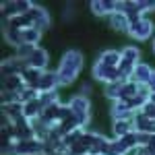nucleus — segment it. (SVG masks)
I'll list each match as a JSON object with an SVG mask.
<instances>
[{
	"mask_svg": "<svg viewBox=\"0 0 155 155\" xmlns=\"http://www.w3.org/2000/svg\"><path fill=\"white\" fill-rule=\"evenodd\" d=\"M83 68V56H81V52H77V50H68L62 60H60V66H58V77H60V85H71L77 77H79V72Z\"/></svg>",
	"mask_w": 155,
	"mask_h": 155,
	"instance_id": "obj_1",
	"label": "nucleus"
},
{
	"mask_svg": "<svg viewBox=\"0 0 155 155\" xmlns=\"http://www.w3.org/2000/svg\"><path fill=\"white\" fill-rule=\"evenodd\" d=\"M68 106H71L72 110V114L79 118V122H81V126H87L89 124V120H91V101H89V97H85V95H74L68 101Z\"/></svg>",
	"mask_w": 155,
	"mask_h": 155,
	"instance_id": "obj_2",
	"label": "nucleus"
},
{
	"mask_svg": "<svg viewBox=\"0 0 155 155\" xmlns=\"http://www.w3.org/2000/svg\"><path fill=\"white\" fill-rule=\"evenodd\" d=\"M35 4L31 0H11V2H2V15L4 19H15V17H21V15H27Z\"/></svg>",
	"mask_w": 155,
	"mask_h": 155,
	"instance_id": "obj_3",
	"label": "nucleus"
},
{
	"mask_svg": "<svg viewBox=\"0 0 155 155\" xmlns=\"http://www.w3.org/2000/svg\"><path fill=\"white\" fill-rule=\"evenodd\" d=\"M12 155H44V141L39 139L17 141L12 147Z\"/></svg>",
	"mask_w": 155,
	"mask_h": 155,
	"instance_id": "obj_4",
	"label": "nucleus"
},
{
	"mask_svg": "<svg viewBox=\"0 0 155 155\" xmlns=\"http://www.w3.org/2000/svg\"><path fill=\"white\" fill-rule=\"evenodd\" d=\"M93 79H95V81H99V83H104V85L122 81V79H120L118 68L106 66V64H101V62H95V64H93Z\"/></svg>",
	"mask_w": 155,
	"mask_h": 155,
	"instance_id": "obj_5",
	"label": "nucleus"
},
{
	"mask_svg": "<svg viewBox=\"0 0 155 155\" xmlns=\"http://www.w3.org/2000/svg\"><path fill=\"white\" fill-rule=\"evenodd\" d=\"M126 33L130 37H134V39H149V37L153 35V23L143 17V19H139V21L128 25V31Z\"/></svg>",
	"mask_w": 155,
	"mask_h": 155,
	"instance_id": "obj_6",
	"label": "nucleus"
},
{
	"mask_svg": "<svg viewBox=\"0 0 155 155\" xmlns=\"http://www.w3.org/2000/svg\"><path fill=\"white\" fill-rule=\"evenodd\" d=\"M60 87V77L58 71H44L41 72V79H39V85H37V91L39 93H46V91H56Z\"/></svg>",
	"mask_w": 155,
	"mask_h": 155,
	"instance_id": "obj_7",
	"label": "nucleus"
},
{
	"mask_svg": "<svg viewBox=\"0 0 155 155\" xmlns=\"http://www.w3.org/2000/svg\"><path fill=\"white\" fill-rule=\"evenodd\" d=\"M132 124H134V130H137V132L155 134V118H149V116H145L143 112H137V114H134V118H132Z\"/></svg>",
	"mask_w": 155,
	"mask_h": 155,
	"instance_id": "obj_8",
	"label": "nucleus"
},
{
	"mask_svg": "<svg viewBox=\"0 0 155 155\" xmlns=\"http://www.w3.org/2000/svg\"><path fill=\"white\" fill-rule=\"evenodd\" d=\"M91 12L97 17H112L116 12V0H93L91 4Z\"/></svg>",
	"mask_w": 155,
	"mask_h": 155,
	"instance_id": "obj_9",
	"label": "nucleus"
},
{
	"mask_svg": "<svg viewBox=\"0 0 155 155\" xmlns=\"http://www.w3.org/2000/svg\"><path fill=\"white\" fill-rule=\"evenodd\" d=\"M29 17L33 19V25H35L39 31H46L50 27V15H48V11L44 8V6H33L31 11H29Z\"/></svg>",
	"mask_w": 155,
	"mask_h": 155,
	"instance_id": "obj_10",
	"label": "nucleus"
},
{
	"mask_svg": "<svg viewBox=\"0 0 155 155\" xmlns=\"http://www.w3.org/2000/svg\"><path fill=\"white\" fill-rule=\"evenodd\" d=\"M48 60H50L48 58V52H46L44 48H39V46H37L35 52L27 58V66H29V68H37V71H46Z\"/></svg>",
	"mask_w": 155,
	"mask_h": 155,
	"instance_id": "obj_11",
	"label": "nucleus"
},
{
	"mask_svg": "<svg viewBox=\"0 0 155 155\" xmlns=\"http://www.w3.org/2000/svg\"><path fill=\"white\" fill-rule=\"evenodd\" d=\"M151 72H153V68H151L149 64L139 62V64L134 66V72H132V81H134V83H139V85H147L149 77H151Z\"/></svg>",
	"mask_w": 155,
	"mask_h": 155,
	"instance_id": "obj_12",
	"label": "nucleus"
},
{
	"mask_svg": "<svg viewBox=\"0 0 155 155\" xmlns=\"http://www.w3.org/2000/svg\"><path fill=\"white\" fill-rule=\"evenodd\" d=\"M25 87V81L21 74H12V77H4L2 79V89H6V91H17V93H21Z\"/></svg>",
	"mask_w": 155,
	"mask_h": 155,
	"instance_id": "obj_13",
	"label": "nucleus"
},
{
	"mask_svg": "<svg viewBox=\"0 0 155 155\" xmlns=\"http://www.w3.org/2000/svg\"><path fill=\"white\" fill-rule=\"evenodd\" d=\"M120 60H122V54H120L118 50H106V52L99 54L97 62H101V64H106V66H112V68H118Z\"/></svg>",
	"mask_w": 155,
	"mask_h": 155,
	"instance_id": "obj_14",
	"label": "nucleus"
},
{
	"mask_svg": "<svg viewBox=\"0 0 155 155\" xmlns=\"http://www.w3.org/2000/svg\"><path fill=\"white\" fill-rule=\"evenodd\" d=\"M4 39H6V44L15 46V50H17L21 44H23V31H21V29H15V27L4 23Z\"/></svg>",
	"mask_w": 155,
	"mask_h": 155,
	"instance_id": "obj_15",
	"label": "nucleus"
},
{
	"mask_svg": "<svg viewBox=\"0 0 155 155\" xmlns=\"http://www.w3.org/2000/svg\"><path fill=\"white\" fill-rule=\"evenodd\" d=\"M41 112H44V107H41V104H39V97L33 99V101H29V104H23V116L27 120H31V122L39 118Z\"/></svg>",
	"mask_w": 155,
	"mask_h": 155,
	"instance_id": "obj_16",
	"label": "nucleus"
},
{
	"mask_svg": "<svg viewBox=\"0 0 155 155\" xmlns=\"http://www.w3.org/2000/svg\"><path fill=\"white\" fill-rule=\"evenodd\" d=\"M2 116L8 118L11 122L19 120L23 116V104L21 101H17V104H2Z\"/></svg>",
	"mask_w": 155,
	"mask_h": 155,
	"instance_id": "obj_17",
	"label": "nucleus"
},
{
	"mask_svg": "<svg viewBox=\"0 0 155 155\" xmlns=\"http://www.w3.org/2000/svg\"><path fill=\"white\" fill-rule=\"evenodd\" d=\"M130 130H134L132 120H114V124H112V134H114L116 139L124 137V134H128Z\"/></svg>",
	"mask_w": 155,
	"mask_h": 155,
	"instance_id": "obj_18",
	"label": "nucleus"
},
{
	"mask_svg": "<svg viewBox=\"0 0 155 155\" xmlns=\"http://www.w3.org/2000/svg\"><path fill=\"white\" fill-rule=\"evenodd\" d=\"M41 72L44 71H37V68H25L21 72V77H23V81L27 87H31V89H37V85H39V79H41Z\"/></svg>",
	"mask_w": 155,
	"mask_h": 155,
	"instance_id": "obj_19",
	"label": "nucleus"
},
{
	"mask_svg": "<svg viewBox=\"0 0 155 155\" xmlns=\"http://www.w3.org/2000/svg\"><path fill=\"white\" fill-rule=\"evenodd\" d=\"M4 23L15 27V29H21V31L29 29V27H35V25H33V19L29 17V12H27V15H21V17H15V19H8V21H4Z\"/></svg>",
	"mask_w": 155,
	"mask_h": 155,
	"instance_id": "obj_20",
	"label": "nucleus"
},
{
	"mask_svg": "<svg viewBox=\"0 0 155 155\" xmlns=\"http://www.w3.org/2000/svg\"><path fill=\"white\" fill-rule=\"evenodd\" d=\"M110 25H112V29H116V31H128V17L126 15H122V12H114L112 17H110Z\"/></svg>",
	"mask_w": 155,
	"mask_h": 155,
	"instance_id": "obj_21",
	"label": "nucleus"
},
{
	"mask_svg": "<svg viewBox=\"0 0 155 155\" xmlns=\"http://www.w3.org/2000/svg\"><path fill=\"white\" fill-rule=\"evenodd\" d=\"M44 35V31H39L37 27H29L23 31V44H31V46H39V39Z\"/></svg>",
	"mask_w": 155,
	"mask_h": 155,
	"instance_id": "obj_22",
	"label": "nucleus"
},
{
	"mask_svg": "<svg viewBox=\"0 0 155 155\" xmlns=\"http://www.w3.org/2000/svg\"><path fill=\"white\" fill-rule=\"evenodd\" d=\"M101 139H104V137H101L99 132H91V130H85V132H83V137H81V143H83L85 147L89 149V153H91V149H93V147H97Z\"/></svg>",
	"mask_w": 155,
	"mask_h": 155,
	"instance_id": "obj_23",
	"label": "nucleus"
},
{
	"mask_svg": "<svg viewBox=\"0 0 155 155\" xmlns=\"http://www.w3.org/2000/svg\"><path fill=\"white\" fill-rule=\"evenodd\" d=\"M122 60H126V62H130V64H139L141 62V50L134 48V46H126V48H122Z\"/></svg>",
	"mask_w": 155,
	"mask_h": 155,
	"instance_id": "obj_24",
	"label": "nucleus"
},
{
	"mask_svg": "<svg viewBox=\"0 0 155 155\" xmlns=\"http://www.w3.org/2000/svg\"><path fill=\"white\" fill-rule=\"evenodd\" d=\"M58 126H60V130H62V134H68V132L77 130V128H83V126H81V122H79V118H77L74 114H72V116H68L66 120L58 122Z\"/></svg>",
	"mask_w": 155,
	"mask_h": 155,
	"instance_id": "obj_25",
	"label": "nucleus"
},
{
	"mask_svg": "<svg viewBox=\"0 0 155 155\" xmlns=\"http://www.w3.org/2000/svg\"><path fill=\"white\" fill-rule=\"evenodd\" d=\"M83 132H85V128H77V130H72V132H68V134H64V137H62V143L66 145V151H68V147H72L74 143H79V141H81Z\"/></svg>",
	"mask_w": 155,
	"mask_h": 155,
	"instance_id": "obj_26",
	"label": "nucleus"
},
{
	"mask_svg": "<svg viewBox=\"0 0 155 155\" xmlns=\"http://www.w3.org/2000/svg\"><path fill=\"white\" fill-rule=\"evenodd\" d=\"M122 83H124V81H116V83L106 85V97H107V99H112V101H118L120 89H122Z\"/></svg>",
	"mask_w": 155,
	"mask_h": 155,
	"instance_id": "obj_27",
	"label": "nucleus"
},
{
	"mask_svg": "<svg viewBox=\"0 0 155 155\" xmlns=\"http://www.w3.org/2000/svg\"><path fill=\"white\" fill-rule=\"evenodd\" d=\"M39 97V91L37 89H31V87H25L23 91L19 93V99H21V104H29V101H33Z\"/></svg>",
	"mask_w": 155,
	"mask_h": 155,
	"instance_id": "obj_28",
	"label": "nucleus"
},
{
	"mask_svg": "<svg viewBox=\"0 0 155 155\" xmlns=\"http://www.w3.org/2000/svg\"><path fill=\"white\" fill-rule=\"evenodd\" d=\"M56 101H58V93H56V91H46V93H39V104H41V107H44V110H46L50 104H56Z\"/></svg>",
	"mask_w": 155,
	"mask_h": 155,
	"instance_id": "obj_29",
	"label": "nucleus"
},
{
	"mask_svg": "<svg viewBox=\"0 0 155 155\" xmlns=\"http://www.w3.org/2000/svg\"><path fill=\"white\" fill-rule=\"evenodd\" d=\"M35 48H37V46H31V44H21V46L17 48V54H15V56L21 58V60H27L33 52H35Z\"/></svg>",
	"mask_w": 155,
	"mask_h": 155,
	"instance_id": "obj_30",
	"label": "nucleus"
},
{
	"mask_svg": "<svg viewBox=\"0 0 155 155\" xmlns=\"http://www.w3.org/2000/svg\"><path fill=\"white\" fill-rule=\"evenodd\" d=\"M120 139H122V143L126 145V147H128L130 151L139 147V141H137V130H130L128 134H124V137H120Z\"/></svg>",
	"mask_w": 155,
	"mask_h": 155,
	"instance_id": "obj_31",
	"label": "nucleus"
},
{
	"mask_svg": "<svg viewBox=\"0 0 155 155\" xmlns=\"http://www.w3.org/2000/svg\"><path fill=\"white\" fill-rule=\"evenodd\" d=\"M17 101H21L17 91H6V89H2V104H17Z\"/></svg>",
	"mask_w": 155,
	"mask_h": 155,
	"instance_id": "obj_32",
	"label": "nucleus"
},
{
	"mask_svg": "<svg viewBox=\"0 0 155 155\" xmlns=\"http://www.w3.org/2000/svg\"><path fill=\"white\" fill-rule=\"evenodd\" d=\"M139 2V12L145 15L149 11H155V0H137Z\"/></svg>",
	"mask_w": 155,
	"mask_h": 155,
	"instance_id": "obj_33",
	"label": "nucleus"
},
{
	"mask_svg": "<svg viewBox=\"0 0 155 155\" xmlns=\"http://www.w3.org/2000/svg\"><path fill=\"white\" fill-rule=\"evenodd\" d=\"M147 153H155V134H149V141H147V145L143 147Z\"/></svg>",
	"mask_w": 155,
	"mask_h": 155,
	"instance_id": "obj_34",
	"label": "nucleus"
},
{
	"mask_svg": "<svg viewBox=\"0 0 155 155\" xmlns=\"http://www.w3.org/2000/svg\"><path fill=\"white\" fill-rule=\"evenodd\" d=\"M145 116H149V118H155V104H145V107L141 110Z\"/></svg>",
	"mask_w": 155,
	"mask_h": 155,
	"instance_id": "obj_35",
	"label": "nucleus"
},
{
	"mask_svg": "<svg viewBox=\"0 0 155 155\" xmlns=\"http://www.w3.org/2000/svg\"><path fill=\"white\" fill-rule=\"evenodd\" d=\"M137 141H139V147H145L147 141H149V134L147 132H137Z\"/></svg>",
	"mask_w": 155,
	"mask_h": 155,
	"instance_id": "obj_36",
	"label": "nucleus"
},
{
	"mask_svg": "<svg viewBox=\"0 0 155 155\" xmlns=\"http://www.w3.org/2000/svg\"><path fill=\"white\" fill-rule=\"evenodd\" d=\"M151 93H155V71L151 72V77H149V81H147V85H145Z\"/></svg>",
	"mask_w": 155,
	"mask_h": 155,
	"instance_id": "obj_37",
	"label": "nucleus"
},
{
	"mask_svg": "<svg viewBox=\"0 0 155 155\" xmlns=\"http://www.w3.org/2000/svg\"><path fill=\"white\" fill-rule=\"evenodd\" d=\"M134 155H151V153H147L143 147H137V153H134Z\"/></svg>",
	"mask_w": 155,
	"mask_h": 155,
	"instance_id": "obj_38",
	"label": "nucleus"
},
{
	"mask_svg": "<svg viewBox=\"0 0 155 155\" xmlns=\"http://www.w3.org/2000/svg\"><path fill=\"white\" fill-rule=\"evenodd\" d=\"M81 95L89 97V85H83V91H81Z\"/></svg>",
	"mask_w": 155,
	"mask_h": 155,
	"instance_id": "obj_39",
	"label": "nucleus"
},
{
	"mask_svg": "<svg viewBox=\"0 0 155 155\" xmlns=\"http://www.w3.org/2000/svg\"><path fill=\"white\" fill-rule=\"evenodd\" d=\"M147 104H155V93H149V99H147Z\"/></svg>",
	"mask_w": 155,
	"mask_h": 155,
	"instance_id": "obj_40",
	"label": "nucleus"
},
{
	"mask_svg": "<svg viewBox=\"0 0 155 155\" xmlns=\"http://www.w3.org/2000/svg\"><path fill=\"white\" fill-rule=\"evenodd\" d=\"M153 52H155V39H153Z\"/></svg>",
	"mask_w": 155,
	"mask_h": 155,
	"instance_id": "obj_41",
	"label": "nucleus"
},
{
	"mask_svg": "<svg viewBox=\"0 0 155 155\" xmlns=\"http://www.w3.org/2000/svg\"><path fill=\"white\" fill-rule=\"evenodd\" d=\"M87 155H91V153H87Z\"/></svg>",
	"mask_w": 155,
	"mask_h": 155,
	"instance_id": "obj_42",
	"label": "nucleus"
},
{
	"mask_svg": "<svg viewBox=\"0 0 155 155\" xmlns=\"http://www.w3.org/2000/svg\"><path fill=\"white\" fill-rule=\"evenodd\" d=\"M151 155H155V153H151Z\"/></svg>",
	"mask_w": 155,
	"mask_h": 155,
	"instance_id": "obj_43",
	"label": "nucleus"
}]
</instances>
